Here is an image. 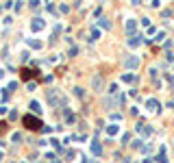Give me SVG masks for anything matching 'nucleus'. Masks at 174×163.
Wrapping results in <instances>:
<instances>
[{
    "label": "nucleus",
    "mask_w": 174,
    "mask_h": 163,
    "mask_svg": "<svg viewBox=\"0 0 174 163\" xmlns=\"http://www.w3.org/2000/svg\"><path fill=\"white\" fill-rule=\"evenodd\" d=\"M22 124H24L29 131H44V124H42V120L35 115H24L22 117Z\"/></svg>",
    "instance_id": "1"
},
{
    "label": "nucleus",
    "mask_w": 174,
    "mask_h": 163,
    "mask_svg": "<svg viewBox=\"0 0 174 163\" xmlns=\"http://www.w3.org/2000/svg\"><path fill=\"white\" fill-rule=\"evenodd\" d=\"M48 100H50V104H59V102H63V96H61V92H50Z\"/></svg>",
    "instance_id": "2"
},
{
    "label": "nucleus",
    "mask_w": 174,
    "mask_h": 163,
    "mask_svg": "<svg viewBox=\"0 0 174 163\" xmlns=\"http://www.w3.org/2000/svg\"><path fill=\"white\" fill-rule=\"evenodd\" d=\"M20 74H22V78H24V81H31L33 76H37V72H35V70H31V67H22Z\"/></svg>",
    "instance_id": "3"
},
{
    "label": "nucleus",
    "mask_w": 174,
    "mask_h": 163,
    "mask_svg": "<svg viewBox=\"0 0 174 163\" xmlns=\"http://www.w3.org/2000/svg\"><path fill=\"white\" fill-rule=\"evenodd\" d=\"M146 107H148L150 111H159V102H157V100H153V98H150L148 102H146Z\"/></svg>",
    "instance_id": "4"
},
{
    "label": "nucleus",
    "mask_w": 174,
    "mask_h": 163,
    "mask_svg": "<svg viewBox=\"0 0 174 163\" xmlns=\"http://www.w3.org/2000/svg\"><path fill=\"white\" fill-rule=\"evenodd\" d=\"M137 65H139V59H135V57L126 59V67H137Z\"/></svg>",
    "instance_id": "5"
},
{
    "label": "nucleus",
    "mask_w": 174,
    "mask_h": 163,
    "mask_svg": "<svg viewBox=\"0 0 174 163\" xmlns=\"http://www.w3.org/2000/svg\"><path fill=\"white\" fill-rule=\"evenodd\" d=\"M137 133H142V135H150V126H144V124H137Z\"/></svg>",
    "instance_id": "6"
},
{
    "label": "nucleus",
    "mask_w": 174,
    "mask_h": 163,
    "mask_svg": "<svg viewBox=\"0 0 174 163\" xmlns=\"http://www.w3.org/2000/svg\"><path fill=\"white\" fill-rule=\"evenodd\" d=\"M39 29H44V20H33V31H39Z\"/></svg>",
    "instance_id": "7"
},
{
    "label": "nucleus",
    "mask_w": 174,
    "mask_h": 163,
    "mask_svg": "<svg viewBox=\"0 0 174 163\" xmlns=\"http://www.w3.org/2000/svg\"><path fill=\"white\" fill-rule=\"evenodd\" d=\"M126 31H128V33H133V31H135V22H133V20H128V24H126Z\"/></svg>",
    "instance_id": "8"
},
{
    "label": "nucleus",
    "mask_w": 174,
    "mask_h": 163,
    "mask_svg": "<svg viewBox=\"0 0 174 163\" xmlns=\"http://www.w3.org/2000/svg\"><path fill=\"white\" fill-rule=\"evenodd\" d=\"M100 26H102V29H111V24H109V20H100Z\"/></svg>",
    "instance_id": "9"
},
{
    "label": "nucleus",
    "mask_w": 174,
    "mask_h": 163,
    "mask_svg": "<svg viewBox=\"0 0 174 163\" xmlns=\"http://www.w3.org/2000/svg\"><path fill=\"white\" fill-rule=\"evenodd\" d=\"M122 78H124L126 83H133V81H135V76H133V74H126V76H122Z\"/></svg>",
    "instance_id": "10"
},
{
    "label": "nucleus",
    "mask_w": 174,
    "mask_h": 163,
    "mask_svg": "<svg viewBox=\"0 0 174 163\" xmlns=\"http://www.w3.org/2000/svg\"><path fill=\"white\" fill-rule=\"evenodd\" d=\"M107 133H109V135H115V133H117V126H109V128H107Z\"/></svg>",
    "instance_id": "11"
},
{
    "label": "nucleus",
    "mask_w": 174,
    "mask_h": 163,
    "mask_svg": "<svg viewBox=\"0 0 174 163\" xmlns=\"http://www.w3.org/2000/svg\"><path fill=\"white\" fill-rule=\"evenodd\" d=\"M31 109L35 111V113H39V102H31Z\"/></svg>",
    "instance_id": "12"
},
{
    "label": "nucleus",
    "mask_w": 174,
    "mask_h": 163,
    "mask_svg": "<svg viewBox=\"0 0 174 163\" xmlns=\"http://www.w3.org/2000/svg\"><path fill=\"white\" fill-rule=\"evenodd\" d=\"M7 131V124H4V122H0V133H4Z\"/></svg>",
    "instance_id": "13"
}]
</instances>
